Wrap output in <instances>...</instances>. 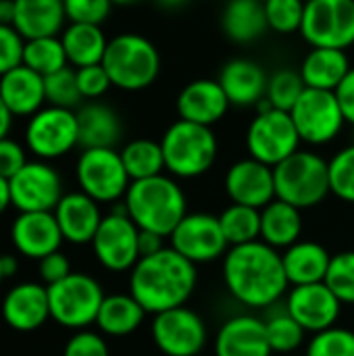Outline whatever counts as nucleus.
<instances>
[{
	"label": "nucleus",
	"mask_w": 354,
	"mask_h": 356,
	"mask_svg": "<svg viewBox=\"0 0 354 356\" xmlns=\"http://www.w3.org/2000/svg\"><path fill=\"white\" fill-rule=\"evenodd\" d=\"M221 271L230 296L248 309H271L290 290L282 252L263 240L232 246Z\"/></svg>",
	"instance_id": "f257e3e1"
},
{
	"label": "nucleus",
	"mask_w": 354,
	"mask_h": 356,
	"mask_svg": "<svg viewBox=\"0 0 354 356\" xmlns=\"http://www.w3.org/2000/svg\"><path fill=\"white\" fill-rule=\"evenodd\" d=\"M196 284V265L171 246L152 257H142L129 271V294L148 315L186 307Z\"/></svg>",
	"instance_id": "f03ea898"
},
{
	"label": "nucleus",
	"mask_w": 354,
	"mask_h": 356,
	"mask_svg": "<svg viewBox=\"0 0 354 356\" xmlns=\"http://www.w3.org/2000/svg\"><path fill=\"white\" fill-rule=\"evenodd\" d=\"M129 219L144 232L169 238L179 221L188 215V198L171 175H156L131 181L125 198Z\"/></svg>",
	"instance_id": "7ed1b4c3"
},
{
	"label": "nucleus",
	"mask_w": 354,
	"mask_h": 356,
	"mask_svg": "<svg viewBox=\"0 0 354 356\" xmlns=\"http://www.w3.org/2000/svg\"><path fill=\"white\" fill-rule=\"evenodd\" d=\"M165 169L171 177L194 179L204 175L217 161L219 142L213 127L177 119L167 127L163 140Z\"/></svg>",
	"instance_id": "20e7f679"
},
{
	"label": "nucleus",
	"mask_w": 354,
	"mask_h": 356,
	"mask_svg": "<svg viewBox=\"0 0 354 356\" xmlns=\"http://www.w3.org/2000/svg\"><path fill=\"white\" fill-rule=\"evenodd\" d=\"M102 67L115 88L140 92L156 81L161 73V54L148 38L127 31L108 40Z\"/></svg>",
	"instance_id": "39448f33"
},
{
	"label": "nucleus",
	"mask_w": 354,
	"mask_h": 356,
	"mask_svg": "<svg viewBox=\"0 0 354 356\" xmlns=\"http://www.w3.org/2000/svg\"><path fill=\"white\" fill-rule=\"evenodd\" d=\"M275 177V198L307 211L321 204L330 186V161L313 150H296L292 156L273 167Z\"/></svg>",
	"instance_id": "423d86ee"
},
{
	"label": "nucleus",
	"mask_w": 354,
	"mask_h": 356,
	"mask_svg": "<svg viewBox=\"0 0 354 356\" xmlns=\"http://www.w3.org/2000/svg\"><path fill=\"white\" fill-rule=\"evenodd\" d=\"M104 290L88 273L73 271L54 286H48L50 319L58 325L79 332L96 323L98 311L104 300Z\"/></svg>",
	"instance_id": "0eeeda50"
},
{
	"label": "nucleus",
	"mask_w": 354,
	"mask_h": 356,
	"mask_svg": "<svg viewBox=\"0 0 354 356\" xmlns=\"http://www.w3.org/2000/svg\"><path fill=\"white\" fill-rule=\"evenodd\" d=\"M75 177L79 192L88 194L98 204H113L123 200L131 186L121 152L115 148L81 150L75 165Z\"/></svg>",
	"instance_id": "6e6552de"
},
{
	"label": "nucleus",
	"mask_w": 354,
	"mask_h": 356,
	"mask_svg": "<svg viewBox=\"0 0 354 356\" xmlns=\"http://www.w3.org/2000/svg\"><path fill=\"white\" fill-rule=\"evenodd\" d=\"M25 146L40 161H54L69 154L79 146L77 113L46 104L29 117L25 127Z\"/></svg>",
	"instance_id": "1a4fd4ad"
},
{
	"label": "nucleus",
	"mask_w": 354,
	"mask_h": 356,
	"mask_svg": "<svg viewBox=\"0 0 354 356\" xmlns=\"http://www.w3.org/2000/svg\"><path fill=\"white\" fill-rule=\"evenodd\" d=\"M300 136L286 111L269 108L257 113L246 131L248 154L269 167H277L282 161L300 150Z\"/></svg>",
	"instance_id": "9d476101"
},
{
	"label": "nucleus",
	"mask_w": 354,
	"mask_h": 356,
	"mask_svg": "<svg viewBox=\"0 0 354 356\" xmlns=\"http://www.w3.org/2000/svg\"><path fill=\"white\" fill-rule=\"evenodd\" d=\"M300 33L313 48H351L354 0H307Z\"/></svg>",
	"instance_id": "9b49d317"
},
{
	"label": "nucleus",
	"mask_w": 354,
	"mask_h": 356,
	"mask_svg": "<svg viewBox=\"0 0 354 356\" xmlns=\"http://www.w3.org/2000/svg\"><path fill=\"white\" fill-rule=\"evenodd\" d=\"M140 227L129 219L125 204L102 217V223L92 240L96 261L113 273L131 271L140 261Z\"/></svg>",
	"instance_id": "f8f14e48"
},
{
	"label": "nucleus",
	"mask_w": 354,
	"mask_h": 356,
	"mask_svg": "<svg viewBox=\"0 0 354 356\" xmlns=\"http://www.w3.org/2000/svg\"><path fill=\"white\" fill-rule=\"evenodd\" d=\"M298 136L305 144L323 146L336 140L346 123L336 92L307 88L290 111Z\"/></svg>",
	"instance_id": "ddd939ff"
},
{
	"label": "nucleus",
	"mask_w": 354,
	"mask_h": 356,
	"mask_svg": "<svg viewBox=\"0 0 354 356\" xmlns=\"http://www.w3.org/2000/svg\"><path fill=\"white\" fill-rule=\"evenodd\" d=\"M150 334L165 356H200L209 342L204 319L188 307L152 315Z\"/></svg>",
	"instance_id": "4468645a"
},
{
	"label": "nucleus",
	"mask_w": 354,
	"mask_h": 356,
	"mask_svg": "<svg viewBox=\"0 0 354 356\" xmlns=\"http://www.w3.org/2000/svg\"><path fill=\"white\" fill-rule=\"evenodd\" d=\"M10 202L19 213H52L65 196L63 177L48 161H27L8 179Z\"/></svg>",
	"instance_id": "2eb2a0df"
},
{
	"label": "nucleus",
	"mask_w": 354,
	"mask_h": 356,
	"mask_svg": "<svg viewBox=\"0 0 354 356\" xmlns=\"http://www.w3.org/2000/svg\"><path fill=\"white\" fill-rule=\"evenodd\" d=\"M169 242L175 252L194 265L215 263L230 250L219 217L209 213H188L169 236Z\"/></svg>",
	"instance_id": "dca6fc26"
},
{
	"label": "nucleus",
	"mask_w": 354,
	"mask_h": 356,
	"mask_svg": "<svg viewBox=\"0 0 354 356\" xmlns=\"http://www.w3.org/2000/svg\"><path fill=\"white\" fill-rule=\"evenodd\" d=\"M284 307L307 334H319L334 327L342 313V302L325 282L292 286L284 298Z\"/></svg>",
	"instance_id": "f3484780"
},
{
	"label": "nucleus",
	"mask_w": 354,
	"mask_h": 356,
	"mask_svg": "<svg viewBox=\"0 0 354 356\" xmlns=\"http://www.w3.org/2000/svg\"><path fill=\"white\" fill-rule=\"evenodd\" d=\"M225 194L234 204L263 209L275 200L273 167L248 156L234 163L225 173Z\"/></svg>",
	"instance_id": "a211bd4d"
},
{
	"label": "nucleus",
	"mask_w": 354,
	"mask_h": 356,
	"mask_svg": "<svg viewBox=\"0 0 354 356\" xmlns=\"http://www.w3.org/2000/svg\"><path fill=\"white\" fill-rule=\"evenodd\" d=\"M4 323L21 334L40 330L50 319L48 288L42 282H23L13 286L0 307Z\"/></svg>",
	"instance_id": "6ab92c4d"
},
{
	"label": "nucleus",
	"mask_w": 354,
	"mask_h": 356,
	"mask_svg": "<svg viewBox=\"0 0 354 356\" xmlns=\"http://www.w3.org/2000/svg\"><path fill=\"white\" fill-rule=\"evenodd\" d=\"M10 240L21 257L40 261L65 242L54 213H19L10 225Z\"/></svg>",
	"instance_id": "aec40b11"
},
{
	"label": "nucleus",
	"mask_w": 354,
	"mask_h": 356,
	"mask_svg": "<svg viewBox=\"0 0 354 356\" xmlns=\"http://www.w3.org/2000/svg\"><path fill=\"white\" fill-rule=\"evenodd\" d=\"M230 106L232 104L219 79H209V77L194 79L188 86H184L175 102L179 119L207 125V127H213L215 123H219L225 117Z\"/></svg>",
	"instance_id": "412c9836"
},
{
	"label": "nucleus",
	"mask_w": 354,
	"mask_h": 356,
	"mask_svg": "<svg viewBox=\"0 0 354 356\" xmlns=\"http://www.w3.org/2000/svg\"><path fill=\"white\" fill-rule=\"evenodd\" d=\"M265 321L255 315H236L223 321L215 336V356H271Z\"/></svg>",
	"instance_id": "4be33fe9"
},
{
	"label": "nucleus",
	"mask_w": 354,
	"mask_h": 356,
	"mask_svg": "<svg viewBox=\"0 0 354 356\" xmlns=\"http://www.w3.org/2000/svg\"><path fill=\"white\" fill-rule=\"evenodd\" d=\"M52 213L56 217L65 242L75 246L92 244L104 217L100 213V204L83 192L65 194Z\"/></svg>",
	"instance_id": "5701e85b"
},
{
	"label": "nucleus",
	"mask_w": 354,
	"mask_h": 356,
	"mask_svg": "<svg viewBox=\"0 0 354 356\" xmlns=\"http://www.w3.org/2000/svg\"><path fill=\"white\" fill-rule=\"evenodd\" d=\"M219 83L232 106H257L267 96L269 75L252 58H232L219 73Z\"/></svg>",
	"instance_id": "b1692460"
},
{
	"label": "nucleus",
	"mask_w": 354,
	"mask_h": 356,
	"mask_svg": "<svg viewBox=\"0 0 354 356\" xmlns=\"http://www.w3.org/2000/svg\"><path fill=\"white\" fill-rule=\"evenodd\" d=\"M0 98L13 117H31L46 106L44 77L19 65L0 75Z\"/></svg>",
	"instance_id": "393cba45"
},
{
	"label": "nucleus",
	"mask_w": 354,
	"mask_h": 356,
	"mask_svg": "<svg viewBox=\"0 0 354 356\" xmlns=\"http://www.w3.org/2000/svg\"><path fill=\"white\" fill-rule=\"evenodd\" d=\"M79 146L86 148H115L123 136V123L115 108L102 102L81 104L77 111Z\"/></svg>",
	"instance_id": "a878e982"
},
{
	"label": "nucleus",
	"mask_w": 354,
	"mask_h": 356,
	"mask_svg": "<svg viewBox=\"0 0 354 356\" xmlns=\"http://www.w3.org/2000/svg\"><path fill=\"white\" fill-rule=\"evenodd\" d=\"M286 277L292 286H309L325 282V275L330 271L332 254L325 246L313 240H298L290 248L282 252Z\"/></svg>",
	"instance_id": "bb28decb"
},
{
	"label": "nucleus",
	"mask_w": 354,
	"mask_h": 356,
	"mask_svg": "<svg viewBox=\"0 0 354 356\" xmlns=\"http://www.w3.org/2000/svg\"><path fill=\"white\" fill-rule=\"evenodd\" d=\"M15 29L25 40L63 33L67 21L63 0H15Z\"/></svg>",
	"instance_id": "cd10ccee"
},
{
	"label": "nucleus",
	"mask_w": 354,
	"mask_h": 356,
	"mask_svg": "<svg viewBox=\"0 0 354 356\" xmlns=\"http://www.w3.org/2000/svg\"><path fill=\"white\" fill-rule=\"evenodd\" d=\"M351 69L353 67L346 56V50L313 48L300 65V75L307 88L336 92V88L344 81Z\"/></svg>",
	"instance_id": "c85d7f7f"
},
{
	"label": "nucleus",
	"mask_w": 354,
	"mask_h": 356,
	"mask_svg": "<svg viewBox=\"0 0 354 356\" xmlns=\"http://www.w3.org/2000/svg\"><path fill=\"white\" fill-rule=\"evenodd\" d=\"M223 33L236 44H250L269 29L263 0H230L221 15Z\"/></svg>",
	"instance_id": "c756f323"
},
{
	"label": "nucleus",
	"mask_w": 354,
	"mask_h": 356,
	"mask_svg": "<svg viewBox=\"0 0 354 356\" xmlns=\"http://www.w3.org/2000/svg\"><path fill=\"white\" fill-rule=\"evenodd\" d=\"M303 236V211L275 198L261 209V240L275 250H286Z\"/></svg>",
	"instance_id": "7c9ffc66"
},
{
	"label": "nucleus",
	"mask_w": 354,
	"mask_h": 356,
	"mask_svg": "<svg viewBox=\"0 0 354 356\" xmlns=\"http://www.w3.org/2000/svg\"><path fill=\"white\" fill-rule=\"evenodd\" d=\"M146 311L142 305L127 292V294H111L104 296L102 307L96 317V327L102 336L123 338L140 330L146 319Z\"/></svg>",
	"instance_id": "2f4dec72"
},
{
	"label": "nucleus",
	"mask_w": 354,
	"mask_h": 356,
	"mask_svg": "<svg viewBox=\"0 0 354 356\" xmlns=\"http://www.w3.org/2000/svg\"><path fill=\"white\" fill-rule=\"evenodd\" d=\"M61 42L65 46L69 65L75 69L100 65L108 46L102 27L88 23H69L61 33Z\"/></svg>",
	"instance_id": "473e14b6"
},
{
	"label": "nucleus",
	"mask_w": 354,
	"mask_h": 356,
	"mask_svg": "<svg viewBox=\"0 0 354 356\" xmlns=\"http://www.w3.org/2000/svg\"><path fill=\"white\" fill-rule=\"evenodd\" d=\"M119 152H121L125 171L131 181L156 177V175H163L165 171V154H163L161 142L138 138V140L127 142Z\"/></svg>",
	"instance_id": "72a5a7b5"
},
{
	"label": "nucleus",
	"mask_w": 354,
	"mask_h": 356,
	"mask_svg": "<svg viewBox=\"0 0 354 356\" xmlns=\"http://www.w3.org/2000/svg\"><path fill=\"white\" fill-rule=\"evenodd\" d=\"M275 307H271L269 309V315L263 319L265 321V332H267L269 346L277 355H296V350L305 344L307 332L286 311V307H282V309H275Z\"/></svg>",
	"instance_id": "f704fd0d"
},
{
	"label": "nucleus",
	"mask_w": 354,
	"mask_h": 356,
	"mask_svg": "<svg viewBox=\"0 0 354 356\" xmlns=\"http://www.w3.org/2000/svg\"><path fill=\"white\" fill-rule=\"evenodd\" d=\"M219 223H221V229L230 248L261 240V211L259 209L232 202L219 215Z\"/></svg>",
	"instance_id": "c9c22d12"
},
{
	"label": "nucleus",
	"mask_w": 354,
	"mask_h": 356,
	"mask_svg": "<svg viewBox=\"0 0 354 356\" xmlns=\"http://www.w3.org/2000/svg\"><path fill=\"white\" fill-rule=\"evenodd\" d=\"M23 65L29 67L31 71H35L42 77H46V75H50L54 71H61L63 67H67L69 60H67L61 35L25 40Z\"/></svg>",
	"instance_id": "e433bc0d"
},
{
	"label": "nucleus",
	"mask_w": 354,
	"mask_h": 356,
	"mask_svg": "<svg viewBox=\"0 0 354 356\" xmlns=\"http://www.w3.org/2000/svg\"><path fill=\"white\" fill-rule=\"evenodd\" d=\"M44 92H46V104L61 106V108H79L81 106V92L77 86V73L75 67L67 65L61 71H54L44 77Z\"/></svg>",
	"instance_id": "4c0bfd02"
},
{
	"label": "nucleus",
	"mask_w": 354,
	"mask_h": 356,
	"mask_svg": "<svg viewBox=\"0 0 354 356\" xmlns=\"http://www.w3.org/2000/svg\"><path fill=\"white\" fill-rule=\"evenodd\" d=\"M307 90L300 71H292V69H280L269 77V86H267V100L273 108L277 111H286L290 113L294 108V104L298 102V98L303 96V92Z\"/></svg>",
	"instance_id": "58836bf2"
},
{
	"label": "nucleus",
	"mask_w": 354,
	"mask_h": 356,
	"mask_svg": "<svg viewBox=\"0 0 354 356\" xmlns=\"http://www.w3.org/2000/svg\"><path fill=\"white\" fill-rule=\"evenodd\" d=\"M265 15L269 29L282 35H290L300 31L305 19V4L303 0H263Z\"/></svg>",
	"instance_id": "ea45409f"
},
{
	"label": "nucleus",
	"mask_w": 354,
	"mask_h": 356,
	"mask_svg": "<svg viewBox=\"0 0 354 356\" xmlns=\"http://www.w3.org/2000/svg\"><path fill=\"white\" fill-rule=\"evenodd\" d=\"M305 356H354V332L346 327H330L313 334Z\"/></svg>",
	"instance_id": "a19ab883"
},
{
	"label": "nucleus",
	"mask_w": 354,
	"mask_h": 356,
	"mask_svg": "<svg viewBox=\"0 0 354 356\" xmlns=\"http://www.w3.org/2000/svg\"><path fill=\"white\" fill-rule=\"evenodd\" d=\"M325 284L342 305L354 307V250L332 257Z\"/></svg>",
	"instance_id": "79ce46f5"
},
{
	"label": "nucleus",
	"mask_w": 354,
	"mask_h": 356,
	"mask_svg": "<svg viewBox=\"0 0 354 356\" xmlns=\"http://www.w3.org/2000/svg\"><path fill=\"white\" fill-rule=\"evenodd\" d=\"M330 186L334 196L354 204V144L336 152L330 161Z\"/></svg>",
	"instance_id": "37998d69"
},
{
	"label": "nucleus",
	"mask_w": 354,
	"mask_h": 356,
	"mask_svg": "<svg viewBox=\"0 0 354 356\" xmlns=\"http://www.w3.org/2000/svg\"><path fill=\"white\" fill-rule=\"evenodd\" d=\"M65 15L69 23H88V25H102L111 10V0H63Z\"/></svg>",
	"instance_id": "c03bdc74"
},
{
	"label": "nucleus",
	"mask_w": 354,
	"mask_h": 356,
	"mask_svg": "<svg viewBox=\"0 0 354 356\" xmlns=\"http://www.w3.org/2000/svg\"><path fill=\"white\" fill-rule=\"evenodd\" d=\"M63 356H111V350L102 334L92 330H79L67 340Z\"/></svg>",
	"instance_id": "a18cd8bd"
},
{
	"label": "nucleus",
	"mask_w": 354,
	"mask_h": 356,
	"mask_svg": "<svg viewBox=\"0 0 354 356\" xmlns=\"http://www.w3.org/2000/svg\"><path fill=\"white\" fill-rule=\"evenodd\" d=\"M25 38L13 25H0V75L23 65Z\"/></svg>",
	"instance_id": "49530a36"
},
{
	"label": "nucleus",
	"mask_w": 354,
	"mask_h": 356,
	"mask_svg": "<svg viewBox=\"0 0 354 356\" xmlns=\"http://www.w3.org/2000/svg\"><path fill=\"white\" fill-rule=\"evenodd\" d=\"M75 73H77V86H79L83 100H96V98L104 96L108 92V88L113 86L102 63L90 65V67H79V69H75Z\"/></svg>",
	"instance_id": "de8ad7c7"
},
{
	"label": "nucleus",
	"mask_w": 354,
	"mask_h": 356,
	"mask_svg": "<svg viewBox=\"0 0 354 356\" xmlns=\"http://www.w3.org/2000/svg\"><path fill=\"white\" fill-rule=\"evenodd\" d=\"M27 165V152L25 146H21L13 138L0 140V177L10 179Z\"/></svg>",
	"instance_id": "09e8293b"
},
{
	"label": "nucleus",
	"mask_w": 354,
	"mask_h": 356,
	"mask_svg": "<svg viewBox=\"0 0 354 356\" xmlns=\"http://www.w3.org/2000/svg\"><path fill=\"white\" fill-rule=\"evenodd\" d=\"M71 273H73L71 263L61 250H56V252H52V254L38 261V275H40V280H42V284L46 288L58 284L61 280H65Z\"/></svg>",
	"instance_id": "8fccbe9b"
},
{
	"label": "nucleus",
	"mask_w": 354,
	"mask_h": 356,
	"mask_svg": "<svg viewBox=\"0 0 354 356\" xmlns=\"http://www.w3.org/2000/svg\"><path fill=\"white\" fill-rule=\"evenodd\" d=\"M336 98L340 102V108H342L346 123L354 125V67L348 71L344 81L336 88Z\"/></svg>",
	"instance_id": "3c124183"
},
{
	"label": "nucleus",
	"mask_w": 354,
	"mask_h": 356,
	"mask_svg": "<svg viewBox=\"0 0 354 356\" xmlns=\"http://www.w3.org/2000/svg\"><path fill=\"white\" fill-rule=\"evenodd\" d=\"M138 246H140V259L142 257H152L156 252H161L165 246V238L154 234V232H144L140 229V240H138Z\"/></svg>",
	"instance_id": "603ef678"
},
{
	"label": "nucleus",
	"mask_w": 354,
	"mask_h": 356,
	"mask_svg": "<svg viewBox=\"0 0 354 356\" xmlns=\"http://www.w3.org/2000/svg\"><path fill=\"white\" fill-rule=\"evenodd\" d=\"M15 0H0V25H13L15 27Z\"/></svg>",
	"instance_id": "864d4df0"
},
{
	"label": "nucleus",
	"mask_w": 354,
	"mask_h": 356,
	"mask_svg": "<svg viewBox=\"0 0 354 356\" xmlns=\"http://www.w3.org/2000/svg\"><path fill=\"white\" fill-rule=\"evenodd\" d=\"M13 113L6 108V104L2 102V98H0V140L2 138H8V131H10V127H13Z\"/></svg>",
	"instance_id": "5fc2aeb1"
},
{
	"label": "nucleus",
	"mask_w": 354,
	"mask_h": 356,
	"mask_svg": "<svg viewBox=\"0 0 354 356\" xmlns=\"http://www.w3.org/2000/svg\"><path fill=\"white\" fill-rule=\"evenodd\" d=\"M8 207H13V202H10V186H8V179L0 177V215L6 213Z\"/></svg>",
	"instance_id": "6e6d98bb"
},
{
	"label": "nucleus",
	"mask_w": 354,
	"mask_h": 356,
	"mask_svg": "<svg viewBox=\"0 0 354 356\" xmlns=\"http://www.w3.org/2000/svg\"><path fill=\"white\" fill-rule=\"evenodd\" d=\"M19 269V263H17V257L13 254H2V271H4V277H13Z\"/></svg>",
	"instance_id": "4d7b16f0"
},
{
	"label": "nucleus",
	"mask_w": 354,
	"mask_h": 356,
	"mask_svg": "<svg viewBox=\"0 0 354 356\" xmlns=\"http://www.w3.org/2000/svg\"><path fill=\"white\" fill-rule=\"evenodd\" d=\"M154 2L165 10H177V8H184L190 0H154Z\"/></svg>",
	"instance_id": "13d9d810"
},
{
	"label": "nucleus",
	"mask_w": 354,
	"mask_h": 356,
	"mask_svg": "<svg viewBox=\"0 0 354 356\" xmlns=\"http://www.w3.org/2000/svg\"><path fill=\"white\" fill-rule=\"evenodd\" d=\"M111 2L117 4V6H134V4H140L144 0H111Z\"/></svg>",
	"instance_id": "bf43d9fd"
},
{
	"label": "nucleus",
	"mask_w": 354,
	"mask_h": 356,
	"mask_svg": "<svg viewBox=\"0 0 354 356\" xmlns=\"http://www.w3.org/2000/svg\"><path fill=\"white\" fill-rule=\"evenodd\" d=\"M6 277H4V271H2V254H0V284L4 282Z\"/></svg>",
	"instance_id": "052dcab7"
},
{
	"label": "nucleus",
	"mask_w": 354,
	"mask_h": 356,
	"mask_svg": "<svg viewBox=\"0 0 354 356\" xmlns=\"http://www.w3.org/2000/svg\"><path fill=\"white\" fill-rule=\"evenodd\" d=\"M288 356H300V355H288Z\"/></svg>",
	"instance_id": "680f3d73"
},
{
	"label": "nucleus",
	"mask_w": 354,
	"mask_h": 356,
	"mask_svg": "<svg viewBox=\"0 0 354 356\" xmlns=\"http://www.w3.org/2000/svg\"><path fill=\"white\" fill-rule=\"evenodd\" d=\"M200 356H204V355H200Z\"/></svg>",
	"instance_id": "e2e57ef3"
}]
</instances>
